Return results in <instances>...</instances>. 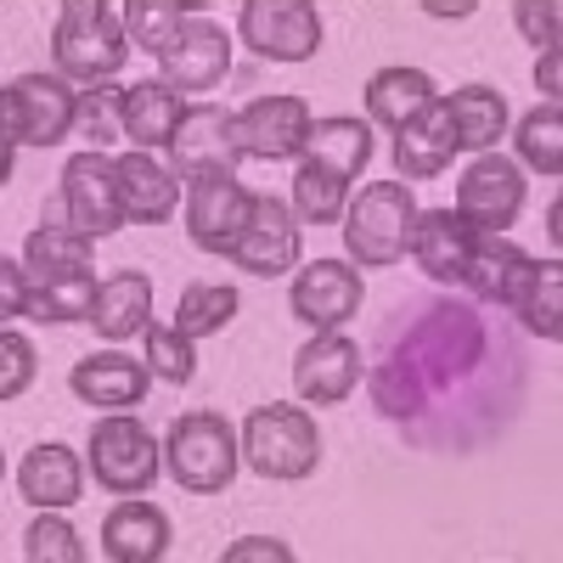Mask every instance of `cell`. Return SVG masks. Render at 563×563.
<instances>
[{
	"label": "cell",
	"instance_id": "6da1fadb",
	"mask_svg": "<svg viewBox=\"0 0 563 563\" xmlns=\"http://www.w3.org/2000/svg\"><path fill=\"white\" fill-rule=\"evenodd\" d=\"M344 254L361 271H384L406 260L411 249V225H417V198L406 180H372L344 203Z\"/></svg>",
	"mask_w": 563,
	"mask_h": 563
},
{
	"label": "cell",
	"instance_id": "7a4b0ae2",
	"mask_svg": "<svg viewBox=\"0 0 563 563\" xmlns=\"http://www.w3.org/2000/svg\"><path fill=\"white\" fill-rule=\"evenodd\" d=\"M164 467L180 490L192 496H220L231 490L243 467V445H238V429L220 417V411H186L169 422L164 434Z\"/></svg>",
	"mask_w": 563,
	"mask_h": 563
},
{
	"label": "cell",
	"instance_id": "3957f363",
	"mask_svg": "<svg viewBox=\"0 0 563 563\" xmlns=\"http://www.w3.org/2000/svg\"><path fill=\"white\" fill-rule=\"evenodd\" d=\"M238 445H243V462L254 467L260 479H310L316 462H321V434H316V417L305 406H254L238 429Z\"/></svg>",
	"mask_w": 563,
	"mask_h": 563
},
{
	"label": "cell",
	"instance_id": "277c9868",
	"mask_svg": "<svg viewBox=\"0 0 563 563\" xmlns=\"http://www.w3.org/2000/svg\"><path fill=\"white\" fill-rule=\"evenodd\" d=\"M52 57H57V74L74 85H108L130 63V34H124L119 7L74 0L68 18L52 29Z\"/></svg>",
	"mask_w": 563,
	"mask_h": 563
},
{
	"label": "cell",
	"instance_id": "5b68a950",
	"mask_svg": "<svg viewBox=\"0 0 563 563\" xmlns=\"http://www.w3.org/2000/svg\"><path fill=\"white\" fill-rule=\"evenodd\" d=\"M90 479L113 496H147L158 467H164V445L141 429L130 411H108L97 429H90Z\"/></svg>",
	"mask_w": 563,
	"mask_h": 563
},
{
	"label": "cell",
	"instance_id": "8992f818",
	"mask_svg": "<svg viewBox=\"0 0 563 563\" xmlns=\"http://www.w3.org/2000/svg\"><path fill=\"white\" fill-rule=\"evenodd\" d=\"M74 97L79 90L63 74H23L0 85V135L12 147H57L74 124Z\"/></svg>",
	"mask_w": 563,
	"mask_h": 563
},
{
	"label": "cell",
	"instance_id": "52a82bcc",
	"mask_svg": "<svg viewBox=\"0 0 563 563\" xmlns=\"http://www.w3.org/2000/svg\"><path fill=\"white\" fill-rule=\"evenodd\" d=\"M63 214L74 231H85L90 243L113 238L119 225H130L124 192H119V164L97 147H85L63 164Z\"/></svg>",
	"mask_w": 563,
	"mask_h": 563
},
{
	"label": "cell",
	"instance_id": "ba28073f",
	"mask_svg": "<svg viewBox=\"0 0 563 563\" xmlns=\"http://www.w3.org/2000/svg\"><path fill=\"white\" fill-rule=\"evenodd\" d=\"M238 34L265 63H310L321 52V12L316 0H249Z\"/></svg>",
	"mask_w": 563,
	"mask_h": 563
},
{
	"label": "cell",
	"instance_id": "9c48e42d",
	"mask_svg": "<svg viewBox=\"0 0 563 563\" xmlns=\"http://www.w3.org/2000/svg\"><path fill=\"white\" fill-rule=\"evenodd\" d=\"M225 74H231V34L209 12H192L158 45V79L175 90H214Z\"/></svg>",
	"mask_w": 563,
	"mask_h": 563
},
{
	"label": "cell",
	"instance_id": "30bf717a",
	"mask_svg": "<svg viewBox=\"0 0 563 563\" xmlns=\"http://www.w3.org/2000/svg\"><path fill=\"white\" fill-rule=\"evenodd\" d=\"M525 164L507 153H479L467 164V175L456 180V214L479 231H507L525 209Z\"/></svg>",
	"mask_w": 563,
	"mask_h": 563
},
{
	"label": "cell",
	"instance_id": "8fae6325",
	"mask_svg": "<svg viewBox=\"0 0 563 563\" xmlns=\"http://www.w3.org/2000/svg\"><path fill=\"white\" fill-rule=\"evenodd\" d=\"M254 209V192L238 175H192L186 180V238L203 254H231Z\"/></svg>",
	"mask_w": 563,
	"mask_h": 563
},
{
	"label": "cell",
	"instance_id": "7c38bea8",
	"mask_svg": "<svg viewBox=\"0 0 563 563\" xmlns=\"http://www.w3.org/2000/svg\"><path fill=\"white\" fill-rule=\"evenodd\" d=\"M305 130H310L305 97H254L243 113H231V147L254 164H282V158H299Z\"/></svg>",
	"mask_w": 563,
	"mask_h": 563
},
{
	"label": "cell",
	"instance_id": "4fadbf2b",
	"mask_svg": "<svg viewBox=\"0 0 563 563\" xmlns=\"http://www.w3.org/2000/svg\"><path fill=\"white\" fill-rule=\"evenodd\" d=\"M536 276H541V260L525 254L519 243H507V231H474V249H467V265H462L456 288L519 310L525 294L536 288Z\"/></svg>",
	"mask_w": 563,
	"mask_h": 563
},
{
	"label": "cell",
	"instance_id": "5bb4252c",
	"mask_svg": "<svg viewBox=\"0 0 563 563\" xmlns=\"http://www.w3.org/2000/svg\"><path fill=\"white\" fill-rule=\"evenodd\" d=\"M361 299H366V282L361 265L350 260H310L288 288V305L310 333H327V327H344L350 316H361Z\"/></svg>",
	"mask_w": 563,
	"mask_h": 563
},
{
	"label": "cell",
	"instance_id": "9a60e30c",
	"mask_svg": "<svg viewBox=\"0 0 563 563\" xmlns=\"http://www.w3.org/2000/svg\"><path fill=\"white\" fill-rule=\"evenodd\" d=\"M238 271L249 276H282V271H294L299 265V214L271 198V192H254V209H249V225H243V238L231 243L225 254Z\"/></svg>",
	"mask_w": 563,
	"mask_h": 563
},
{
	"label": "cell",
	"instance_id": "2e32d148",
	"mask_svg": "<svg viewBox=\"0 0 563 563\" xmlns=\"http://www.w3.org/2000/svg\"><path fill=\"white\" fill-rule=\"evenodd\" d=\"M169 169L180 180L192 175H238V147H231V113L220 102H192L169 135Z\"/></svg>",
	"mask_w": 563,
	"mask_h": 563
},
{
	"label": "cell",
	"instance_id": "e0dca14e",
	"mask_svg": "<svg viewBox=\"0 0 563 563\" xmlns=\"http://www.w3.org/2000/svg\"><path fill=\"white\" fill-rule=\"evenodd\" d=\"M361 384V350L339 333V327H327L316 333L299 355H294V389L305 406H339L350 400Z\"/></svg>",
	"mask_w": 563,
	"mask_h": 563
},
{
	"label": "cell",
	"instance_id": "ac0fdd59",
	"mask_svg": "<svg viewBox=\"0 0 563 563\" xmlns=\"http://www.w3.org/2000/svg\"><path fill=\"white\" fill-rule=\"evenodd\" d=\"M147 384H153L147 361L119 355V350L85 355V361H74V372H68V389H74L85 406H97V411H130V406H141V400H147Z\"/></svg>",
	"mask_w": 563,
	"mask_h": 563
},
{
	"label": "cell",
	"instance_id": "d6986e66",
	"mask_svg": "<svg viewBox=\"0 0 563 563\" xmlns=\"http://www.w3.org/2000/svg\"><path fill=\"white\" fill-rule=\"evenodd\" d=\"M456 153L462 147H456V124L445 113V97H434L417 119H406L395 130V169H400V180H434V175L451 169Z\"/></svg>",
	"mask_w": 563,
	"mask_h": 563
},
{
	"label": "cell",
	"instance_id": "ffe728a7",
	"mask_svg": "<svg viewBox=\"0 0 563 563\" xmlns=\"http://www.w3.org/2000/svg\"><path fill=\"white\" fill-rule=\"evenodd\" d=\"M186 113V97L164 79H135V85H119V130L130 147L141 153H158L169 147V135Z\"/></svg>",
	"mask_w": 563,
	"mask_h": 563
},
{
	"label": "cell",
	"instance_id": "44dd1931",
	"mask_svg": "<svg viewBox=\"0 0 563 563\" xmlns=\"http://www.w3.org/2000/svg\"><path fill=\"white\" fill-rule=\"evenodd\" d=\"M18 490H23L29 507L68 512L79 501V490H85V456L74 445H63V440H40L23 456V467H18Z\"/></svg>",
	"mask_w": 563,
	"mask_h": 563
},
{
	"label": "cell",
	"instance_id": "7402d4cb",
	"mask_svg": "<svg viewBox=\"0 0 563 563\" xmlns=\"http://www.w3.org/2000/svg\"><path fill=\"white\" fill-rule=\"evenodd\" d=\"M474 231L456 209H417V225H411V260L422 265V276L434 282H462V265H467V249H474Z\"/></svg>",
	"mask_w": 563,
	"mask_h": 563
},
{
	"label": "cell",
	"instance_id": "603a6c76",
	"mask_svg": "<svg viewBox=\"0 0 563 563\" xmlns=\"http://www.w3.org/2000/svg\"><path fill=\"white\" fill-rule=\"evenodd\" d=\"M102 552L113 563H158L169 552V512L141 496H124L102 519Z\"/></svg>",
	"mask_w": 563,
	"mask_h": 563
},
{
	"label": "cell",
	"instance_id": "cb8c5ba5",
	"mask_svg": "<svg viewBox=\"0 0 563 563\" xmlns=\"http://www.w3.org/2000/svg\"><path fill=\"white\" fill-rule=\"evenodd\" d=\"M147 321H153V276H147V271H119V276L97 282V299H90V327H97L108 344L135 339Z\"/></svg>",
	"mask_w": 563,
	"mask_h": 563
},
{
	"label": "cell",
	"instance_id": "d4e9b609",
	"mask_svg": "<svg viewBox=\"0 0 563 563\" xmlns=\"http://www.w3.org/2000/svg\"><path fill=\"white\" fill-rule=\"evenodd\" d=\"M113 164H119V192H124L130 220L158 225V220H169L180 209V175L169 164H158L153 153H141V147L119 153Z\"/></svg>",
	"mask_w": 563,
	"mask_h": 563
},
{
	"label": "cell",
	"instance_id": "484cf974",
	"mask_svg": "<svg viewBox=\"0 0 563 563\" xmlns=\"http://www.w3.org/2000/svg\"><path fill=\"white\" fill-rule=\"evenodd\" d=\"M305 164L339 175V180H355L366 164H372V124L366 119H310L305 130V147H299Z\"/></svg>",
	"mask_w": 563,
	"mask_h": 563
},
{
	"label": "cell",
	"instance_id": "4316f807",
	"mask_svg": "<svg viewBox=\"0 0 563 563\" xmlns=\"http://www.w3.org/2000/svg\"><path fill=\"white\" fill-rule=\"evenodd\" d=\"M440 97L434 79L422 68H378L366 79V124H384V130H400L406 119H417L422 108H429Z\"/></svg>",
	"mask_w": 563,
	"mask_h": 563
},
{
	"label": "cell",
	"instance_id": "83f0119b",
	"mask_svg": "<svg viewBox=\"0 0 563 563\" xmlns=\"http://www.w3.org/2000/svg\"><path fill=\"white\" fill-rule=\"evenodd\" d=\"M445 113L456 124V147L467 153H496V141L507 135V97L490 85H462L445 97Z\"/></svg>",
	"mask_w": 563,
	"mask_h": 563
},
{
	"label": "cell",
	"instance_id": "f1b7e54d",
	"mask_svg": "<svg viewBox=\"0 0 563 563\" xmlns=\"http://www.w3.org/2000/svg\"><path fill=\"white\" fill-rule=\"evenodd\" d=\"M23 265H29V282H45V276H79V271H90V238H85V231H74V225L45 220V225L29 231Z\"/></svg>",
	"mask_w": 563,
	"mask_h": 563
},
{
	"label": "cell",
	"instance_id": "f546056e",
	"mask_svg": "<svg viewBox=\"0 0 563 563\" xmlns=\"http://www.w3.org/2000/svg\"><path fill=\"white\" fill-rule=\"evenodd\" d=\"M238 288H225V282H186L180 288V305H175V333H186V339H214V333H225L231 327V316H238Z\"/></svg>",
	"mask_w": 563,
	"mask_h": 563
},
{
	"label": "cell",
	"instance_id": "4dcf8cb0",
	"mask_svg": "<svg viewBox=\"0 0 563 563\" xmlns=\"http://www.w3.org/2000/svg\"><path fill=\"white\" fill-rule=\"evenodd\" d=\"M192 12H209V0H124V7H119L130 45H135V52H147V57H158V45Z\"/></svg>",
	"mask_w": 563,
	"mask_h": 563
},
{
	"label": "cell",
	"instance_id": "1f68e13d",
	"mask_svg": "<svg viewBox=\"0 0 563 563\" xmlns=\"http://www.w3.org/2000/svg\"><path fill=\"white\" fill-rule=\"evenodd\" d=\"M512 147H519V164L536 169V175H563V113L558 102H541L536 113L519 119V135H512Z\"/></svg>",
	"mask_w": 563,
	"mask_h": 563
},
{
	"label": "cell",
	"instance_id": "d6a6232c",
	"mask_svg": "<svg viewBox=\"0 0 563 563\" xmlns=\"http://www.w3.org/2000/svg\"><path fill=\"white\" fill-rule=\"evenodd\" d=\"M90 299H97V276H45L29 288V316L34 321H90Z\"/></svg>",
	"mask_w": 563,
	"mask_h": 563
},
{
	"label": "cell",
	"instance_id": "836d02e7",
	"mask_svg": "<svg viewBox=\"0 0 563 563\" xmlns=\"http://www.w3.org/2000/svg\"><path fill=\"white\" fill-rule=\"evenodd\" d=\"M141 361H147V372L153 378H164V384H192L198 378V355H192V339L186 333H175V327H158V321H147L141 327Z\"/></svg>",
	"mask_w": 563,
	"mask_h": 563
},
{
	"label": "cell",
	"instance_id": "e575fe53",
	"mask_svg": "<svg viewBox=\"0 0 563 563\" xmlns=\"http://www.w3.org/2000/svg\"><path fill=\"white\" fill-rule=\"evenodd\" d=\"M68 135H85V147H97V153H108L113 141L124 135L119 130V85L108 79V85H85L79 97H74V124H68Z\"/></svg>",
	"mask_w": 563,
	"mask_h": 563
},
{
	"label": "cell",
	"instance_id": "d590c367",
	"mask_svg": "<svg viewBox=\"0 0 563 563\" xmlns=\"http://www.w3.org/2000/svg\"><path fill=\"white\" fill-rule=\"evenodd\" d=\"M344 203H350V180L327 175V169H316V164H299V169H294V214H299V220L333 225V220L344 214Z\"/></svg>",
	"mask_w": 563,
	"mask_h": 563
},
{
	"label": "cell",
	"instance_id": "8d00e7d4",
	"mask_svg": "<svg viewBox=\"0 0 563 563\" xmlns=\"http://www.w3.org/2000/svg\"><path fill=\"white\" fill-rule=\"evenodd\" d=\"M23 558L29 563H85V541L57 507H34V525L23 536Z\"/></svg>",
	"mask_w": 563,
	"mask_h": 563
},
{
	"label": "cell",
	"instance_id": "74e56055",
	"mask_svg": "<svg viewBox=\"0 0 563 563\" xmlns=\"http://www.w3.org/2000/svg\"><path fill=\"white\" fill-rule=\"evenodd\" d=\"M519 316H525V327L536 339H547V344L563 339V265L558 260H541V276H536V288L525 294Z\"/></svg>",
	"mask_w": 563,
	"mask_h": 563
},
{
	"label": "cell",
	"instance_id": "f35d334b",
	"mask_svg": "<svg viewBox=\"0 0 563 563\" xmlns=\"http://www.w3.org/2000/svg\"><path fill=\"white\" fill-rule=\"evenodd\" d=\"M40 378V361H34V344L12 327H0V406L29 395V384Z\"/></svg>",
	"mask_w": 563,
	"mask_h": 563
},
{
	"label": "cell",
	"instance_id": "ab89813d",
	"mask_svg": "<svg viewBox=\"0 0 563 563\" xmlns=\"http://www.w3.org/2000/svg\"><path fill=\"white\" fill-rule=\"evenodd\" d=\"M512 23H519V34L536 45V52L563 45V34H558V0H512Z\"/></svg>",
	"mask_w": 563,
	"mask_h": 563
},
{
	"label": "cell",
	"instance_id": "60d3db41",
	"mask_svg": "<svg viewBox=\"0 0 563 563\" xmlns=\"http://www.w3.org/2000/svg\"><path fill=\"white\" fill-rule=\"evenodd\" d=\"M29 265H18V260H7L0 254V327H7L12 316H29Z\"/></svg>",
	"mask_w": 563,
	"mask_h": 563
},
{
	"label": "cell",
	"instance_id": "b9f144b4",
	"mask_svg": "<svg viewBox=\"0 0 563 563\" xmlns=\"http://www.w3.org/2000/svg\"><path fill=\"white\" fill-rule=\"evenodd\" d=\"M220 563H294V547L271 541V536H249V541H231L220 552Z\"/></svg>",
	"mask_w": 563,
	"mask_h": 563
},
{
	"label": "cell",
	"instance_id": "7bdbcfd3",
	"mask_svg": "<svg viewBox=\"0 0 563 563\" xmlns=\"http://www.w3.org/2000/svg\"><path fill=\"white\" fill-rule=\"evenodd\" d=\"M18 7L29 12V23H34L40 34H52V29L68 18V7H74V0H18Z\"/></svg>",
	"mask_w": 563,
	"mask_h": 563
},
{
	"label": "cell",
	"instance_id": "ee69618b",
	"mask_svg": "<svg viewBox=\"0 0 563 563\" xmlns=\"http://www.w3.org/2000/svg\"><path fill=\"white\" fill-rule=\"evenodd\" d=\"M536 85H541L547 102H558V90H563V52H558V45L536 57Z\"/></svg>",
	"mask_w": 563,
	"mask_h": 563
},
{
	"label": "cell",
	"instance_id": "f6af8a7d",
	"mask_svg": "<svg viewBox=\"0 0 563 563\" xmlns=\"http://www.w3.org/2000/svg\"><path fill=\"white\" fill-rule=\"evenodd\" d=\"M547 238H552V243H563V203H558V198L547 203Z\"/></svg>",
	"mask_w": 563,
	"mask_h": 563
},
{
	"label": "cell",
	"instance_id": "bcb514c9",
	"mask_svg": "<svg viewBox=\"0 0 563 563\" xmlns=\"http://www.w3.org/2000/svg\"><path fill=\"white\" fill-rule=\"evenodd\" d=\"M12 153H18V147H12V141H7V135H0V186H7V180H12Z\"/></svg>",
	"mask_w": 563,
	"mask_h": 563
},
{
	"label": "cell",
	"instance_id": "7dc6e473",
	"mask_svg": "<svg viewBox=\"0 0 563 563\" xmlns=\"http://www.w3.org/2000/svg\"><path fill=\"white\" fill-rule=\"evenodd\" d=\"M0 474H7V456H0Z\"/></svg>",
	"mask_w": 563,
	"mask_h": 563
}]
</instances>
